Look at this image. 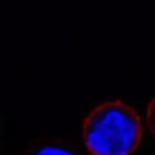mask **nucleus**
I'll use <instances>...</instances> for the list:
<instances>
[{
    "label": "nucleus",
    "instance_id": "obj_3",
    "mask_svg": "<svg viewBox=\"0 0 155 155\" xmlns=\"http://www.w3.org/2000/svg\"><path fill=\"white\" fill-rule=\"evenodd\" d=\"M147 122H148V127H150V132L153 134L155 137V98L148 104L147 108Z\"/></svg>",
    "mask_w": 155,
    "mask_h": 155
},
{
    "label": "nucleus",
    "instance_id": "obj_1",
    "mask_svg": "<svg viewBox=\"0 0 155 155\" xmlns=\"http://www.w3.org/2000/svg\"><path fill=\"white\" fill-rule=\"evenodd\" d=\"M138 114L125 102H105L84 122V142L92 155H132L142 142Z\"/></svg>",
    "mask_w": 155,
    "mask_h": 155
},
{
    "label": "nucleus",
    "instance_id": "obj_2",
    "mask_svg": "<svg viewBox=\"0 0 155 155\" xmlns=\"http://www.w3.org/2000/svg\"><path fill=\"white\" fill-rule=\"evenodd\" d=\"M25 155H78L74 148L64 143H54V142H37L27 150Z\"/></svg>",
    "mask_w": 155,
    "mask_h": 155
}]
</instances>
